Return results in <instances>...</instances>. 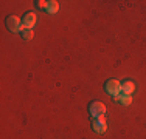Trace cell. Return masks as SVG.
Instances as JSON below:
<instances>
[{
  "label": "cell",
  "instance_id": "6da1fadb",
  "mask_svg": "<svg viewBox=\"0 0 146 139\" xmlns=\"http://www.w3.org/2000/svg\"><path fill=\"white\" fill-rule=\"evenodd\" d=\"M89 114L93 119H96V117H104V114H106V105H104L103 102H100V100H93L89 105Z\"/></svg>",
  "mask_w": 146,
  "mask_h": 139
},
{
  "label": "cell",
  "instance_id": "7a4b0ae2",
  "mask_svg": "<svg viewBox=\"0 0 146 139\" xmlns=\"http://www.w3.org/2000/svg\"><path fill=\"white\" fill-rule=\"evenodd\" d=\"M5 23H6V28H8L11 33H22V31L25 30L17 16H8L5 20Z\"/></svg>",
  "mask_w": 146,
  "mask_h": 139
},
{
  "label": "cell",
  "instance_id": "3957f363",
  "mask_svg": "<svg viewBox=\"0 0 146 139\" xmlns=\"http://www.w3.org/2000/svg\"><path fill=\"white\" fill-rule=\"evenodd\" d=\"M104 90H106L107 94L110 96H117L121 93V82L117 81V79H110L104 83Z\"/></svg>",
  "mask_w": 146,
  "mask_h": 139
},
{
  "label": "cell",
  "instance_id": "277c9868",
  "mask_svg": "<svg viewBox=\"0 0 146 139\" xmlns=\"http://www.w3.org/2000/svg\"><path fill=\"white\" fill-rule=\"evenodd\" d=\"M36 22H37V16L33 11L27 12L25 16L22 17V25H23L25 30H33L34 25H36Z\"/></svg>",
  "mask_w": 146,
  "mask_h": 139
},
{
  "label": "cell",
  "instance_id": "5b68a950",
  "mask_svg": "<svg viewBox=\"0 0 146 139\" xmlns=\"http://www.w3.org/2000/svg\"><path fill=\"white\" fill-rule=\"evenodd\" d=\"M92 130L95 131V133H106V130H107V122H106V119L104 117H96V119H93V122H92Z\"/></svg>",
  "mask_w": 146,
  "mask_h": 139
},
{
  "label": "cell",
  "instance_id": "8992f818",
  "mask_svg": "<svg viewBox=\"0 0 146 139\" xmlns=\"http://www.w3.org/2000/svg\"><path fill=\"white\" fill-rule=\"evenodd\" d=\"M113 100L117 104H121V105H131L132 104V96L131 94H124V93H120V94L113 96Z\"/></svg>",
  "mask_w": 146,
  "mask_h": 139
},
{
  "label": "cell",
  "instance_id": "52a82bcc",
  "mask_svg": "<svg viewBox=\"0 0 146 139\" xmlns=\"http://www.w3.org/2000/svg\"><path fill=\"white\" fill-rule=\"evenodd\" d=\"M135 83L132 81H123L121 82V93H124V94H132V93L135 91Z\"/></svg>",
  "mask_w": 146,
  "mask_h": 139
},
{
  "label": "cell",
  "instance_id": "ba28073f",
  "mask_svg": "<svg viewBox=\"0 0 146 139\" xmlns=\"http://www.w3.org/2000/svg\"><path fill=\"white\" fill-rule=\"evenodd\" d=\"M58 11H59V2L50 0V2H48V6H47V12L48 14H56Z\"/></svg>",
  "mask_w": 146,
  "mask_h": 139
},
{
  "label": "cell",
  "instance_id": "9c48e42d",
  "mask_svg": "<svg viewBox=\"0 0 146 139\" xmlns=\"http://www.w3.org/2000/svg\"><path fill=\"white\" fill-rule=\"evenodd\" d=\"M33 36H34V31L33 30H23L22 31V37L25 40H31V39H33Z\"/></svg>",
  "mask_w": 146,
  "mask_h": 139
},
{
  "label": "cell",
  "instance_id": "30bf717a",
  "mask_svg": "<svg viewBox=\"0 0 146 139\" xmlns=\"http://www.w3.org/2000/svg\"><path fill=\"white\" fill-rule=\"evenodd\" d=\"M36 5H37V8H40V9H45V11H47L48 2H45V0H37V2H36Z\"/></svg>",
  "mask_w": 146,
  "mask_h": 139
}]
</instances>
